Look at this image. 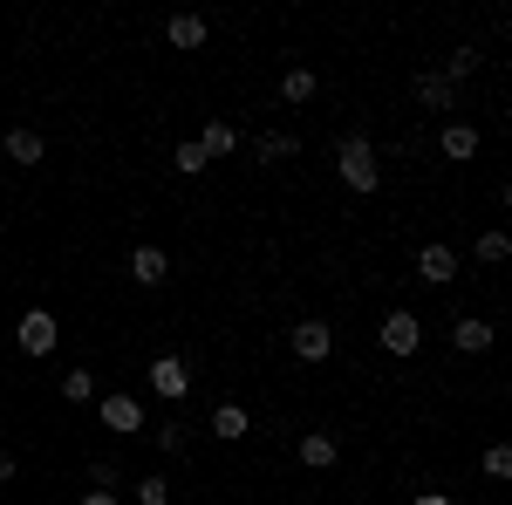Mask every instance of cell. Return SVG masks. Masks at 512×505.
I'll return each mask as SVG.
<instances>
[{"instance_id":"obj_1","label":"cell","mask_w":512,"mask_h":505,"mask_svg":"<svg viewBox=\"0 0 512 505\" xmlns=\"http://www.w3.org/2000/svg\"><path fill=\"white\" fill-rule=\"evenodd\" d=\"M335 171H342V185L362 192V198L383 185V164H376V144H369V137H342V144H335Z\"/></svg>"},{"instance_id":"obj_2","label":"cell","mask_w":512,"mask_h":505,"mask_svg":"<svg viewBox=\"0 0 512 505\" xmlns=\"http://www.w3.org/2000/svg\"><path fill=\"white\" fill-rule=\"evenodd\" d=\"M14 342H21V355H55L62 328H55V314H48V308H28V314H21V328H14Z\"/></svg>"},{"instance_id":"obj_3","label":"cell","mask_w":512,"mask_h":505,"mask_svg":"<svg viewBox=\"0 0 512 505\" xmlns=\"http://www.w3.org/2000/svg\"><path fill=\"white\" fill-rule=\"evenodd\" d=\"M151 389H158L164 403H185V396H192V362H185V355H158V362H151Z\"/></svg>"},{"instance_id":"obj_4","label":"cell","mask_w":512,"mask_h":505,"mask_svg":"<svg viewBox=\"0 0 512 505\" xmlns=\"http://www.w3.org/2000/svg\"><path fill=\"white\" fill-rule=\"evenodd\" d=\"M287 349L301 355V362H328V355H335V328H328V321H301V328L287 335Z\"/></svg>"},{"instance_id":"obj_5","label":"cell","mask_w":512,"mask_h":505,"mask_svg":"<svg viewBox=\"0 0 512 505\" xmlns=\"http://www.w3.org/2000/svg\"><path fill=\"white\" fill-rule=\"evenodd\" d=\"M383 349H390V355H417V349H424V328H417V314H410V308H396L390 321H383Z\"/></svg>"},{"instance_id":"obj_6","label":"cell","mask_w":512,"mask_h":505,"mask_svg":"<svg viewBox=\"0 0 512 505\" xmlns=\"http://www.w3.org/2000/svg\"><path fill=\"white\" fill-rule=\"evenodd\" d=\"M96 410H103V424L117 430V437H137V430H144V403H137V396H103V403H96Z\"/></svg>"},{"instance_id":"obj_7","label":"cell","mask_w":512,"mask_h":505,"mask_svg":"<svg viewBox=\"0 0 512 505\" xmlns=\"http://www.w3.org/2000/svg\"><path fill=\"white\" fill-rule=\"evenodd\" d=\"M417 280H431V287H451V280H458V253L431 239V246L417 253Z\"/></svg>"},{"instance_id":"obj_8","label":"cell","mask_w":512,"mask_h":505,"mask_svg":"<svg viewBox=\"0 0 512 505\" xmlns=\"http://www.w3.org/2000/svg\"><path fill=\"white\" fill-rule=\"evenodd\" d=\"M451 349H458V355H485V349H492V321L458 314V321H451Z\"/></svg>"},{"instance_id":"obj_9","label":"cell","mask_w":512,"mask_h":505,"mask_svg":"<svg viewBox=\"0 0 512 505\" xmlns=\"http://www.w3.org/2000/svg\"><path fill=\"white\" fill-rule=\"evenodd\" d=\"M437 151L451 157V164H465V157H478V123H444Z\"/></svg>"},{"instance_id":"obj_10","label":"cell","mask_w":512,"mask_h":505,"mask_svg":"<svg viewBox=\"0 0 512 505\" xmlns=\"http://www.w3.org/2000/svg\"><path fill=\"white\" fill-rule=\"evenodd\" d=\"M192 144H198L205 157H233V151H239V130H233L226 117H212V123H205V130L192 137Z\"/></svg>"},{"instance_id":"obj_11","label":"cell","mask_w":512,"mask_h":505,"mask_svg":"<svg viewBox=\"0 0 512 505\" xmlns=\"http://www.w3.org/2000/svg\"><path fill=\"white\" fill-rule=\"evenodd\" d=\"M294 151H301L294 130H260V137H253V157H260V164H287Z\"/></svg>"},{"instance_id":"obj_12","label":"cell","mask_w":512,"mask_h":505,"mask_svg":"<svg viewBox=\"0 0 512 505\" xmlns=\"http://www.w3.org/2000/svg\"><path fill=\"white\" fill-rule=\"evenodd\" d=\"M164 273H171L164 246H137V253H130V280H137V287H158Z\"/></svg>"},{"instance_id":"obj_13","label":"cell","mask_w":512,"mask_h":505,"mask_svg":"<svg viewBox=\"0 0 512 505\" xmlns=\"http://www.w3.org/2000/svg\"><path fill=\"white\" fill-rule=\"evenodd\" d=\"M164 35H171V48H205L212 28H205V14H171V28H164Z\"/></svg>"},{"instance_id":"obj_14","label":"cell","mask_w":512,"mask_h":505,"mask_svg":"<svg viewBox=\"0 0 512 505\" xmlns=\"http://www.w3.org/2000/svg\"><path fill=\"white\" fill-rule=\"evenodd\" d=\"M410 89H417V103H424V110H451V96H458V89L437 76V69H424V76L410 82Z\"/></svg>"},{"instance_id":"obj_15","label":"cell","mask_w":512,"mask_h":505,"mask_svg":"<svg viewBox=\"0 0 512 505\" xmlns=\"http://www.w3.org/2000/svg\"><path fill=\"white\" fill-rule=\"evenodd\" d=\"M335 458H342V444H335V437H321V430H315V437H301V465H308V471H328Z\"/></svg>"},{"instance_id":"obj_16","label":"cell","mask_w":512,"mask_h":505,"mask_svg":"<svg viewBox=\"0 0 512 505\" xmlns=\"http://www.w3.org/2000/svg\"><path fill=\"white\" fill-rule=\"evenodd\" d=\"M7 157H14V164H41V157H48L41 130H7Z\"/></svg>"},{"instance_id":"obj_17","label":"cell","mask_w":512,"mask_h":505,"mask_svg":"<svg viewBox=\"0 0 512 505\" xmlns=\"http://www.w3.org/2000/svg\"><path fill=\"white\" fill-rule=\"evenodd\" d=\"M246 430H253V417H246L239 403H219V410H212V437H226V444H233V437H246Z\"/></svg>"},{"instance_id":"obj_18","label":"cell","mask_w":512,"mask_h":505,"mask_svg":"<svg viewBox=\"0 0 512 505\" xmlns=\"http://www.w3.org/2000/svg\"><path fill=\"white\" fill-rule=\"evenodd\" d=\"M315 89H321L315 69H287V76H280V96H287V103H308Z\"/></svg>"},{"instance_id":"obj_19","label":"cell","mask_w":512,"mask_h":505,"mask_svg":"<svg viewBox=\"0 0 512 505\" xmlns=\"http://www.w3.org/2000/svg\"><path fill=\"white\" fill-rule=\"evenodd\" d=\"M437 76L451 82V89H458V82H465V76H478V48H458V55H451V62L437 69Z\"/></svg>"},{"instance_id":"obj_20","label":"cell","mask_w":512,"mask_h":505,"mask_svg":"<svg viewBox=\"0 0 512 505\" xmlns=\"http://www.w3.org/2000/svg\"><path fill=\"white\" fill-rule=\"evenodd\" d=\"M130 499H137V505H171V485L151 471V478H137V485H130Z\"/></svg>"},{"instance_id":"obj_21","label":"cell","mask_w":512,"mask_h":505,"mask_svg":"<svg viewBox=\"0 0 512 505\" xmlns=\"http://www.w3.org/2000/svg\"><path fill=\"white\" fill-rule=\"evenodd\" d=\"M478 260H485V267L512 260V239H506V233H478Z\"/></svg>"},{"instance_id":"obj_22","label":"cell","mask_w":512,"mask_h":505,"mask_svg":"<svg viewBox=\"0 0 512 505\" xmlns=\"http://www.w3.org/2000/svg\"><path fill=\"white\" fill-rule=\"evenodd\" d=\"M185 437H192V430L178 424V417H164V424L151 430V444H158V451H185Z\"/></svg>"},{"instance_id":"obj_23","label":"cell","mask_w":512,"mask_h":505,"mask_svg":"<svg viewBox=\"0 0 512 505\" xmlns=\"http://www.w3.org/2000/svg\"><path fill=\"white\" fill-rule=\"evenodd\" d=\"M62 396H69V403H89V396H96V376H89V369H69V376H62Z\"/></svg>"},{"instance_id":"obj_24","label":"cell","mask_w":512,"mask_h":505,"mask_svg":"<svg viewBox=\"0 0 512 505\" xmlns=\"http://www.w3.org/2000/svg\"><path fill=\"white\" fill-rule=\"evenodd\" d=\"M123 471H117V458H89V492H110Z\"/></svg>"},{"instance_id":"obj_25","label":"cell","mask_w":512,"mask_h":505,"mask_svg":"<svg viewBox=\"0 0 512 505\" xmlns=\"http://www.w3.org/2000/svg\"><path fill=\"white\" fill-rule=\"evenodd\" d=\"M171 164H178V171H185V178H198V171H205V164H212V157L198 151V144H178V151H171Z\"/></svg>"},{"instance_id":"obj_26","label":"cell","mask_w":512,"mask_h":505,"mask_svg":"<svg viewBox=\"0 0 512 505\" xmlns=\"http://www.w3.org/2000/svg\"><path fill=\"white\" fill-rule=\"evenodd\" d=\"M485 478H512V451H506V444L485 451Z\"/></svg>"},{"instance_id":"obj_27","label":"cell","mask_w":512,"mask_h":505,"mask_svg":"<svg viewBox=\"0 0 512 505\" xmlns=\"http://www.w3.org/2000/svg\"><path fill=\"white\" fill-rule=\"evenodd\" d=\"M82 505H123L117 492H82Z\"/></svg>"},{"instance_id":"obj_28","label":"cell","mask_w":512,"mask_h":505,"mask_svg":"<svg viewBox=\"0 0 512 505\" xmlns=\"http://www.w3.org/2000/svg\"><path fill=\"white\" fill-rule=\"evenodd\" d=\"M410 505H458V499H444V492H417Z\"/></svg>"},{"instance_id":"obj_29","label":"cell","mask_w":512,"mask_h":505,"mask_svg":"<svg viewBox=\"0 0 512 505\" xmlns=\"http://www.w3.org/2000/svg\"><path fill=\"white\" fill-rule=\"evenodd\" d=\"M7 478H14V451H0V485H7Z\"/></svg>"}]
</instances>
